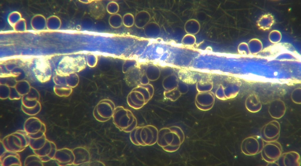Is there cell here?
<instances>
[{
	"label": "cell",
	"instance_id": "obj_14",
	"mask_svg": "<svg viewBox=\"0 0 301 166\" xmlns=\"http://www.w3.org/2000/svg\"><path fill=\"white\" fill-rule=\"evenodd\" d=\"M145 35L149 38H155L157 37L161 32V28L159 25L155 22L148 23L144 27Z\"/></svg>",
	"mask_w": 301,
	"mask_h": 166
},
{
	"label": "cell",
	"instance_id": "obj_2",
	"mask_svg": "<svg viewBox=\"0 0 301 166\" xmlns=\"http://www.w3.org/2000/svg\"><path fill=\"white\" fill-rule=\"evenodd\" d=\"M158 131L156 127L152 125L137 126L130 132L129 138L136 146H152L157 142Z\"/></svg>",
	"mask_w": 301,
	"mask_h": 166
},
{
	"label": "cell",
	"instance_id": "obj_12",
	"mask_svg": "<svg viewBox=\"0 0 301 166\" xmlns=\"http://www.w3.org/2000/svg\"><path fill=\"white\" fill-rule=\"evenodd\" d=\"M286 110V107L284 102L281 100L276 99L271 103L269 108V112L273 116L275 117L283 115Z\"/></svg>",
	"mask_w": 301,
	"mask_h": 166
},
{
	"label": "cell",
	"instance_id": "obj_6",
	"mask_svg": "<svg viewBox=\"0 0 301 166\" xmlns=\"http://www.w3.org/2000/svg\"><path fill=\"white\" fill-rule=\"evenodd\" d=\"M57 150L55 143L47 139L42 147L33 152L34 154L39 157L43 162H46L54 160Z\"/></svg>",
	"mask_w": 301,
	"mask_h": 166
},
{
	"label": "cell",
	"instance_id": "obj_15",
	"mask_svg": "<svg viewBox=\"0 0 301 166\" xmlns=\"http://www.w3.org/2000/svg\"><path fill=\"white\" fill-rule=\"evenodd\" d=\"M47 140L46 134L39 138H30L29 146L33 151L39 150L44 146Z\"/></svg>",
	"mask_w": 301,
	"mask_h": 166
},
{
	"label": "cell",
	"instance_id": "obj_10",
	"mask_svg": "<svg viewBox=\"0 0 301 166\" xmlns=\"http://www.w3.org/2000/svg\"><path fill=\"white\" fill-rule=\"evenodd\" d=\"M74 157L73 164L78 165L86 163L90 160L89 154L87 150L82 147H78L73 150Z\"/></svg>",
	"mask_w": 301,
	"mask_h": 166
},
{
	"label": "cell",
	"instance_id": "obj_3",
	"mask_svg": "<svg viewBox=\"0 0 301 166\" xmlns=\"http://www.w3.org/2000/svg\"><path fill=\"white\" fill-rule=\"evenodd\" d=\"M30 138L24 130H19L5 137L1 141L6 150L19 152L29 145Z\"/></svg>",
	"mask_w": 301,
	"mask_h": 166
},
{
	"label": "cell",
	"instance_id": "obj_11",
	"mask_svg": "<svg viewBox=\"0 0 301 166\" xmlns=\"http://www.w3.org/2000/svg\"><path fill=\"white\" fill-rule=\"evenodd\" d=\"M247 109L250 111L255 112L259 111L262 107V104L258 95L255 93L250 94L245 101Z\"/></svg>",
	"mask_w": 301,
	"mask_h": 166
},
{
	"label": "cell",
	"instance_id": "obj_13",
	"mask_svg": "<svg viewBox=\"0 0 301 166\" xmlns=\"http://www.w3.org/2000/svg\"><path fill=\"white\" fill-rule=\"evenodd\" d=\"M151 17L150 14L147 11L142 10L138 12L134 17L135 26L139 29L145 27L149 22Z\"/></svg>",
	"mask_w": 301,
	"mask_h": 166
},
{
	"label": "cell",
	"instance_id": "obj_19",
	"mask_svg": "<svg viewBox=\"0 0 301 166\" xmlns=\"http://www.w3.org/2000/svg\"><path fill=\"white\" fill-rule=\"evenodd\" d=\"M292 101L297 104H300L301 100V88H297L293 90L291 95Z\"/></svg>",
	"mask_w": 301,
	"mask_h": 166
},
{
	"label": "cell",
	"instance_id": "obj_8",
	"mask_svg": "<svg viewBox=\"0 0 301 166\" xmlns=\"http://www.w3.org/2000/svg\"><path fill=\"white\" fill-rule=\"evenodd\" d=\"M1 166H21L20 155L18 152L5 150L0 156Z\"/></svg>",
	"mask_w": 301,
	"mask_h": 166
},
{
	"label": "cell",
	"instance_id": "obj_7",
	"mask_svg": "<svg viewBox=\"0 0 301 166\" xmlns=\"http://www.w3.org/2000/svg\"><path fill=\"white\" fill-rule=\"evenodd\" d=\"M74 159L73 151L65 148L57 149L53 160L59 166H66L73 164Z\"/></svg>",
	"mask_w": 301,
	"mask_h": 166
},
{
	"label": "cell",
	"instance_id": "obj_9",
	"mask_svg": "<svg viewBox=\"0 0 301 166\" xmlns=\"http://www.w3.org/2000/svg\"><path fill=\"white\" fill-rule=\"evenodd\" d=\"M37 64L34 69L35 76L41 82H44L49 80L51 76V71L49 66L48 64Z\"/></svg>",
	"mask_w": 301,
	"mask_h": 166
},
{
	"label": "cell",
	"instance_id": "obj_16",
	"mask_svg": "<svg viewBox=\"0 0 301 166\" xmlns=\"http://www.w3.org/2000/svg\"><path fill=\"white\" fill-rule=\"evenodd\" d=\"M43 162L39 156L36 155L28 156L24 162L25 166H43Z\"/></svg>",
	"mask_w": 301,
	"mask_h": 166
},
{
	"label": "cell",
	"instance_id": "obj_18",
	"mask_svg": "<svg viewBox=\"0 0 301 166\" xmlns=\"http://www.w3.org/2000/svg\"><path fill=\"white\" fill-rule=\"evenodd\" d=\"M23 111L26 114L31 116L35 115L38 114L41 109V106L40 103L36 106L32 108L28 109L21 106Z\"/></svg>",
	"mask_w": 301,
	"mask_h": 166
},
{
	"label": "cell",
	"instance_id": "obj_4",
	"mask_svg": "<svg viewBox=\"0 0 301 166\" xmlns=\"http://www.w3.org/2000/svg\"><path fill=\"white\" fill-rule=\"evenodd\" d=\"M112 117L114 124L121 131L130 133L137 126V120L132 113L122 106L115 109Z\"/></svg>",
	"mask_w": 301,
	"mask_h": 166
},
{
	"label": "cell",
	"instance_id": "obj_17",
	"mask_svg": "<svg viewBox=\"0 0 301 166\" xmlns=\"http://www.w3.org/2000/svg\"><path fill=\"white\" fill-rule=\"evenodd\" d=\"M122 22L123 24L126 27H131L134 24V17L131 13H126L123 17Z\"/></svg>",
	"mask_w": 301,
	"mask_h": 166
},
{
	"label": "cell",
	"instance_id": "obj_5",
	"mask_svg": "<svg viewBox=\"0 0 301 166\" xmlns=\"http://www.w3.org/2000/svg\"><path fill=\"white\" fill-rule=\"evenodd\" d=\"M24 130L28 134L30 138L36 139L45 134V124L39 119L35 117L28 118L24 124Z\"/></svg>",
	"mask_w": 301,
	"mask_h": 166
},
{
	"label": "cell",
	"instance_id": "obj_1",
	"mask_svg": "<svg viewBox=\"0 0 301 166\" xmlns=\"http://www.w3.org/2000/svg\"><path fill=\"white\" fill-rule=\"evenodd\" d=\"M182 129L177 126L163 128L158 131L157 143L164 151L173 152L177 150L184 141Z\"/></svg>",
	"mask_w": 301,
	"mask_h": 166
}]
</instances>
